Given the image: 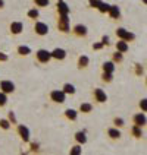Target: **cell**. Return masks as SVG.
<instances>
[{
  "mask_svg": "<svg viewBox=\"0 0 147 155\" xmlns=\"http://www.w3.org/2000/svg\"><path fill=\"white\" fill-rule=\"evenodd\" d=\"M58 29L61 32H69V19H68V15H59V18H58Z\"/></svg>",
  "mask_w": 147,
  "mask_h": 155,
  "instance_id": "obj_1",
  "label": "cell"
},
{
  "mask_svg": "<svg viewBox=\"0 0 147 155\" xmlns=\"http://www.w3.org/2000/svg\"><path fill=\"white\" fill-rule=\"evenodd\" d=\"M116 35H118L121 40H124V41H132V40L135 38V35L132 34V32H130V31H127L125 28H118V29H116Z\"/></svg>",
  "mask_w": 147,
  "mask_h": 155,
  "instance_id": "obj_2",
  "label": "cell"
},
{
  "mask_svg": "<svg viewBox=\"0 0 147 155\" xmlns=\"http://www.w3.org/2000/svg\"><path fill=\"white\" fill-rule=\"evenodd\" d=\"M0 89H2V92H5V94H10V92L15 91V85H13V82H10V81H2V82H0Z\"/></svg>",
  "mask_w": 147,
  "mask_h": 155,
  "instance_id": "obj_3",
  "label": "cell"
},
{
  "mask_svg": "<svg viewBox=\"0 0 147 155\" xmlns=\"http://www.w3.org/2000/svg\"><path fill=\"white\" fill-rule=\"evenodd\" d=\"M35 56H37V60L40 61V63H47V61L52 59V54H50V51H47V50H38Z\"/></svg>",
  "mask_w": 147,
  "mask_h": 155,
  "instance_id": "obj_4",
  "label": "cell"
},
{
  "mask_svg": "<svg viewBox=\"0 0 147 155\" xmlns=\"http://www.w3.org/2000/svg\"><path fill=\"white\" fill-rule=\"evenodd\" d=\"M50 98H52V101L54 103H65V92L63 91H52L50 92Z\"/></svg>",
  "mask_w": 147,
  "mask_h": 155,
  "instance_id": "obj_5",
  "label": "cell"
},
{
  "mask_svg": "<svg viewBox=\"0 0 147 155\" xmlns=\"http://www.w3.org/2000/svg\"><path fill=\"white\" fill-rule=\"evenodd\" d=\"M56 10L59 15H69L71 9L68 8V5L63 2V0H58V5H56Z\"/></svg>",
  "mask_w": 147,
  "mask_h": 155,
  "instance_id": "obj_6",
  "label": "cell"
},
{
  "mask_svg": "<svg viewBox=\"0 0 147 155\" xmlns=\"http://www.w3.org/2000/svg\"><path fill=\"white\" fill-rule=\"evenodd\" d=\"M94 98L97 103H106L107 101V95H106V92H104L103 89H100V88H96L94 89Z\"/></svg>",
  "mask_w": 147,
  "mask_h": 155,
  "instance_id": "obj_7",
  "label": "cell"
},
{
  "mask_svg": "<svg viewBox=\"0 0 147 155\" xmlns=\"http://www.w3.org/2000/svg\"><path fill=\"white\" fill-rule=\"evenodd\" d=\"M18 133H19V136H21V139H22L24 142H28V140H30V130H28L26 126L19 124V126H18Z\"/></svg>",
  "mask_w": 147,
  "mask_h": 155,
  "instance_id": "obj_8",
  "label": "cell"
},
{
  "mask_svg": "<svg viewBox=\"0 0 147 155\" xmlns=\"http://www.w3.org/2000/svg\"><path fill=\"white\" fill-rule=\"evenodd\" d=\"M34 31L38 35H46L47 32H49V26L46 25V24H43V22H35Z\"/></svg>",
  "mask_w": 147,
  "mask_h": 155,
  "instance_id": "obj_9",
  "label": "cell"
},
{
  "mask_svg": "<svg viewBox=\"0 0 147 155\" xmlns=\"http://www.w3.org/2000/svg\"><path fill=\"white\" fill-rule=\"evenodd\" d=\"M52 54V59H56V60H63L66 57V51L63 48H54L53 51H50Z\"/></svg>",
  "mask_w": 147,
  "mask_h": 155,
  "instance_id": "obj_10",
  "label": "cell"
},
{
  "mask_svg": "<svg viewBox=\"0 0 147 155\" xmlns=\"http://www.w3.org/2000/svg\"><path fill=\"white\" fill-rule=\"evenodd\" d=\"M9 29H10V32L12 34H21L22 32V29H24V25H22V22H12L10 26H9Z\"/></svg>",
  "mask_w": 147,
  "mask_h": 155,
  "instance_id": "obj_11",
  "label": "cell"
},
{
  "mask_svg": "<svg viewBox=\"0 0 147 155\" xmlns=\"http://www.w3.org/2000/svg\"><path fill=\"white\" fill-rule=\"evenodd\" d=\"M74 34L77 35V37H86L87 35V26L86 25H81V24H78V25L74 26Z\"/></svg>",
  "mask_w": 147,
  "mask_h": 155,
  "instance_id": "obj_12",
  "label": "cell"
},
{
  "mask_svg": "<svg viewBox=\"0 0 147 155\" xmlns=\"http://www.w3.org/2000/svg\"><path fill=\"white\" fill-rule=\"evenodd\" d=\"M134 124L140 126V127H143L146 124V116H144V113H138V114L134 116Z\"/></svg>",
  "mask_w": 147,
  "mask_h": 155,
  "instance_id": "obj_13",
  "label": "cell"
},
{
  "mask_svg": "<svg viewBox=\"0 0 147 155\" xmlns=\"http://www.w3.org/2000/svg\"><path fill=\"white\" fill-rule=\"evenodd\" d=\"M107 13H109L110 18H113V19H118V18L121 16V10H119L118 6H110L109 10H107Z\"/></svg>",
  "mask_w": 147,
  "mask_h": 155,
  "instance_id": "obj_14",
  "label": "cell"
},
{
  "mask_svg": "<svg viewBox=\"0 0 147 155\" xmlns=\"http://www.w3.org/2000/svg\"><path fill=\"white\" fill-rule=\"evenodd\" d=\"M116 51L119 53H127L128 51V44H127V41H124V40H121L119 43H116Z\"/></svg>",
  "mask_w": 147,
  "mask_h": 155,
  "instance_id": "obj_15",
  "label": "cell"
},
{
  "mask_svg": "<svg viewBox=\"0 0 147 155\" xmlns=\"http://www.w3.org/2000/svg\"><path fill=\"white\" fill-rule=\"evenodd\" d=\"M75 140H77L79 145H81V143H86L87 142L86 132H77V133H75Z\"/></svg>",
  "mask_w": 147,
  "mask_h": 155,
  "instance_id": "obj_16",
  "label": "cell"
},
{
  "mask_svg": "<svg viewBox=\"0 0 147 155\" xmlns=\"http://www.w3.org/2000/svg\"><path fill=\"white\" fill-rule=\"evenodd\" d=\"M88 63H90L88 57H87V56H81V57L78 59V68H79V69H84V68L88 66Z\"/></svg>",
  "mask_w": 147,
  "mask_h": 155,
  "instance_id": "obj_17",
  "label": "cell"
},
{
  "mask_svg": "<svg viewBox=\"0 0 147 155\" xmlns=\"http://www.w3.org/2000/svg\"><path fill=\"white\" fill-rule=\"evenodd\" d=\"M113 70H115V64H113V61H106V63H103V72L113 73Z\"/></svg>",
  "mask_w": 147,
  "mask_h": 155,
  "instance_id": "obj_18",
  "label": "cell"
},
{
  "mask_svg": "<svg viewBox=\"0 0 147 155\" xmlns=\"http://www.w3.org/2000/svg\"><path fill=\"white\" fill-rule=\"evenodd\" d=\"M30 53H31V48L26 47V45H19L18 47V54H21V56H28Z\"/></svg>",
  "mask_w": 147,
  "mask_h": 155,
  "instance_id": "obj_19",
  "label": "cell"
},
{
  "mask_svg": "<svg viewBox=\"0 0 147 155\" xmlns=\"http://www.w3.org/2000/svg\"><path fill=\"white\" fill-rule=\"evenodd\" d=\"M91 110H93V105L91 104H88V103H84V104H81L79 105V111L81 113H91Z\"/></svg>",
  "mask_w": 147,
  "mask_h": 155,
  "instance_id": "obj_20",
  "label": "cell"
},
{
  "mask_svg": "<svg viewBox=\"0 0 147 155\" xmlns=\"http://www.w3.org/2000/svg\"><path fill=\"white\" fill-rule=\"evenodd\" d=\"M107 135L110 136V139H119L121 138V132L118 129H109L107 130Z\"/></svg>",
  "mask_w": 147,
  "mask_h": 155,
  "instance_id": "obj_21",
  "label": "cell"
},
{
  "mask_svg": "<svg viewBox=\"0 0 147 155\" xmlns=\"http://www.w3.org/2000/svg\"><path fill=\"white\" fill-rule=\"evenodd\" d=\"M65 116H66V119H69V120H77V111L72 110V108H68V110L65 111Z\"/></svg>",
  "mask_w": 147,
  "mask_h": 155,
  "instance_id": "obj_22",
  "label": "cell"
},
{
  "mask_svg": "<svg viewBox=\"0 0 147 155\" xmlns=\"http://www.w3.org/2000/svg\"><path fill=\"white\" fill-rule=\"evenodd\" d=\"M63 92L65 94H75V86L71 85V84H65V86H63Z\"/></svg>",
  "mask_w": 147,
  "mask_h": 155,
  "instance_id": "obj_23",
  "label": "cell"
},
{
  "mask_svg": "<svg viewBox=\"0 0 147 155\" xmlns=\"http://www.w3.org/2000/svg\"><path fill=\"white\" fill-rule=\"evenodd\" d=\"M110 8V5H107V3H104V2H100V5H99V12H102V13H107V10Z\"/></svg>",
  "mask_w": 147,
  "mask_h": 155,
  "instance_id": "obj_24",
  "label": "cell"
},
{
  "mask_svg": "<svg viewBox=\"0 0 147 155\" xmlns=\"http://www.w3.org/2000/svg\"><path fill=\"white\" fill-rule=\"evenodd\" d=\"M26 15H28V18H31V19H37V18L40 16V12L37 9H30Z\"/></svg>",
  "mask_w": 147,
  "mask_h": 155,
  "instance_id": "obj_25",
  "label": "cell"
},
{
  "mask_svg": "<svg viewBox=\"0 0 147 155\" xmlns=\"http://www.w3.org/2000/svg\"><path fill=\"white\" fill-rule=\"evenodd\" d=\"M131 132H132V135H134L135 138H141V136H143V132H141V127H140V126H135V124H134V127H132Z\"/></svg>",
  "mask_w": 147,
  "mask_h": 155,
  "instance_id": "obj_26",
  "label": "cell"
},
{
  "mask_svg": "<svg viewBox=\"0 0 147 155\" xmlns=\"http://www.w3.org/2000/svg\"><path fill=\"white\" fill-rule=\"evenodd\" d=\"M33 2L35 3V6H38V8H46L50 3V0H33Z\"/></svg>",
  "mask_w": 147,
  "mask_h": 155,
  "instance_id": "obj_27",
  "label": "cell"
},
{
  "mask_svg": "<svg viewBox=\"0 0 147 155\" xmlns=\"http://www.w3.org/2000/svg\"><path fill=\"white\" fill-rule=\"evenodd\" d=\"M0 127L5 129V130H8L9 127H10V121L6 120V119H2V120H0Z\"/></svg>",
  "mask_w": 147,
  "mask_h": 155,
  "instance_id": "obj_28",
  "label": "cell"
},
{
  "mask_svg": "<svg viewBox=\"0 0 147 155\" xmlns=\"http://www.w3.org/2000/svg\"><path fill=\"white\" fill-rule=\"evenodd\" d=\"M8 103V97L5 92H0V107H5Z\"/></svg>",
  "mask_w": 147,
  "mask_h": 155,
  "instance_id": "obj_29",
  "label": "cell"
},
{
  "mask_svg": "<svg viewBox=\"0 0 147 155\" xmlns=\"http://www.w3.org/2000/svg\"><path fill=\"white\" fill-rule=\"evenodd\" d=\"M122 53H119V51H116V53H113V61L115 63H121L122 61Z\"/></svg>",
  "mask_w": 147,
  "mask_h": 155,
  "instance_id": "obj_30",
  "label": "cell"
},
{
  "mask_svg": "<svg viewBox=\"0 0 147 155\" xmlns=\"http://www.w3.org/2000/svg\"><path fill=\"white\" fill-rule=\"evenodd\" d=\"M113 123H115V126H116V127H122L125 121L122 120L121 117H115V119H113Z\"/></svg>",
  "mask_w": 147,
  "mask_h": 155,
  "instance_id": "obj_31",
  "label": "cell"
},
{
  "mask_svg": "<svg viewBox=\"0 0 147 155\" xmlns=\"http://www.w3.org/2000/svg\"><path fill=\"white\" fill-rule=\"evenodd\" d=\"M102 79H103L104 82H110V81H112V73L103 72V75H102Z\"/></svg>",
  "mask_w": 147,
  "mask_h": 155,
  "instance_id": "obj_32",
  "label": "cell"
},
{
  "mask_svg": "<svg viewBox=\"0 0 147 155\" xmlns=\"http://www.w3.org/2000/svg\"><path fill=\"white\" fill-rule=\"evenodd\" d=\"M81 151H82V149H81V147H79V145H77V147H74L72 149H71V154H72V155H78V154H81Z\"/></svg>",
  "mask_w": 147,
  "mask_h": 155,
  "instance_id": "obj_33",
  "label": "cell"
},
{
  "mask_svg": "<svg viewBox=\"0 0 147 155\" xmlns=\"http://www.w3.org/2000/svg\"><path fill=\"white\" fill-rule=\"evenodd\" d=\"M100 2H102V0H88V3H90V6H91V8H94V9H97V8H99V5H100Z\"/></svg>",
  "mask_w": 147,
  "mask_h": 155,
  "instance_id": "obj_34",
  "label": "cell"
},
{
  "mask_svg": "<svg viewBox=\"0 0 147 155\" xmlns=\"http://www.w3.org/2000/svg\"><path fill=\"white\" fill-rule=\"evenodd\" d=\"M9 121H12L13 124L16 123V117H15V113L13 111H9Z\"/></svg>",
  "mask_w": 147,
  "mask_h": 155,
  "instance_id": "obj_35",
  "label": "cell"
},
{
  "mask_svg": "<svg viewBox=\"0 0 147 155\" xmlns=\"http://www.w3.org/2000/svg\"><path fill=\"white\" fill-rule=\"evenodd\" d=\"M140 108H141L143 111H146L147 110V100H141V103H140Z\"/></svg>",
  "mask_w": 147,
  "mask_h": 155,
  "instance_id": "obj_36",
  "label": "cell"
},
{
  "mask_svg": "<svg viewBox=\"0 0 147 155\" xmlns=\"http://www.w3.org/2000/svg\"><path fill=\"white\" fill-rule=\"evenodd\" d=\"M102 44L103 45H109V37L107 35H104L103 38H102Z\"/></svg>",
  "mask_w": 147,
  "mask_h": 155,
  "instance_id": "obj_37",
  "label": "cell"
},
{
  "mask_svg": "<svg viewBox=\"0 0 147 155\" xmlns=\"http://www.w3.org/2000/svg\"><path fill=\"white\" fill-rule=\"evenodd\" d=\"M103 47V44L102 43H96V44H93V50H100Z\"/></svg>",
  "mask_w": 147,
  "mask_h": 155,
  "instance_id": "obj_38",
  "label": "cell"
},
{
  "mask_svg": "<svg viewBox=\"0 0 147 155\" xmlns=\"http://www.w3.org/2000/svg\"><path fill=\"white\" fill-rule=\"evenodd\" d=\"M8 60V56L5 53H0V61H6Z\"/></svg>",
  "mask_w": 147,
  "mask_h": 155,
  "instance_id": "obj_39",
  "label": "cell"
},
{
  "mask_svg": "<svg viewBox=\"0 0 147 155\" xmlns=\"http://www.w3.org/2000/svg\"><path fill=\"white\" fill-rule=\"evenodd\" d=\"M31 151H38V145L37 143H31Z\"/></svg>",
  "mask_w": 147,
  "mask_h": 155,
  "instance_id": "obj_40",
  "label": "cell"
},
{
  "mask_svg": "<svg viewBox=\"0 0 147 155\" xmlns=\"http://www.w3.org/2000/svg\"><path fill=\"white\" fill-rule=\"evenodd\" d=\"M135 66H137V73H138V75H141V73H143V68H141L140 64H135Z\"/></svg>",
  "mask_w": 147,
  "mask_h": 155,
  "instance_id": "obj_41",
  "label": "cell"
},
{
  "mask_svg": "<svg viewBox=\"0 0 147 155\" xmlns=\"http://www.w3.org/2000/svg\"><path fill=\"white\" fill-rule=\"evenodd\" d=\"M5 8V2L3 0H0V9H3Z\"/></svg>",
  "mask_w": 147,
  "mask_h": 155,
  "instance_id": "obj_42",
  "label": "cell"
}]
</instances>
